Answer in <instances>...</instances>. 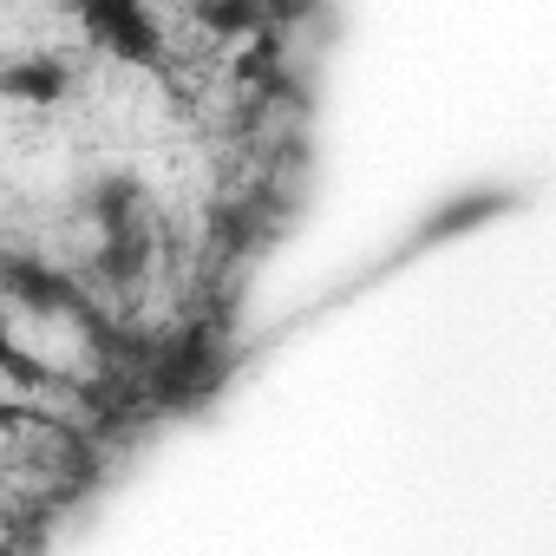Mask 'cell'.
Segmentation results:
<instances>
[{"mask_svg": "<svg viewBox=\"0 0 556 556\" xmlns=\"http://www.w3.org/2000/svg\"><path fill=\"white\" fill-rule=\"evenodd\" d=\"M92 445L86 432H73L66 419H47V413H27V406H8V445H0V484H8V523L14 530H34L92 465Z\"/></svg>", "mask_w": 556, "mask_h": 556, "instance_id": "6da1fadb", "label": "cell"}]
</instances>
